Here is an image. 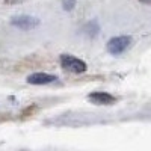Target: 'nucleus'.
Here are the masks:
<instances>
[{
    "label": "nucleus",
    "instance_id": "obj_1",
    "mask_svg": "<svg viewBox=\"0 0 151 151\" xmlns=\"http://www.w3.org/2000/svg\"><path fill=\"white\" fill-rule=\"evenodd\" d=\"M132 44V38L130 36H116L112 38L107 42V52L112 55H119L122 52H125Z\"/></svg>",
    "mask_w": 151,
    "mask_h": 151
},
{
    "label": "nucleus",
    "instance_id": "obj_2",
    "mask_svg": "<svg viewBox=\"0 0 151 151\" xmlns=\"http://www.w3.org/2000/svg\"><path fill=\"white\" fill-rule=\"evenodd\" d=\"M60 65L67 71H71V73H83V71H86L85 62L77 59V58H74V56H70V55H62L60 56Z\"/></svg>",
    "mask_w": 151,
    "mask_h": 151
},
{
    "label": "nucleus",
    "instance_id": "obj_3",
    "mask_svg": "<svg viewBox=\"0 0 151 151\" xmlns=\"http://www.w3.org/2000/svg\"><path fill=\"white\" fill-rule=\"evenodd\" d=\"M11 23H12V26H15L21 30H30L40 24V20L33 18V17H17V18H12Z\"/></svg>",
    "mask_w": 151,
    "mask_h": 151
},
{
    "label": "nucleus",
    "instance_id": "obj_4",
    "mask_svg": "<svg viewBox=\"0 0 151 151\" xmlns=\"http://www.w3.org/2000/svg\"><path fill=\"white\" fill-rule=\"evenodd\" d=\"M27 82L32 85H47V83L56 82V76L47 74V73H35L27 77Z\"/></svg>",
    "mask_w": 151,
    "mask_h": 151
},
{
    "label": "nucleus",
    "instance_id": "obj_5",
    "mask_svg": "<svg viewBox=\"0 0 151 151\" xmlns=\"http://www.w3.org/2000/svg\"><path fill=\"white\" fill-rule=\"evenodd\" d=\"M88 100L94 104H112V103H115V98H113L112 95H109V94H106V92L91 94L89 97H88Z\"/></svg>",
    "mask_w": 151,
    "mask_h": 151
},
{
    "label": "nucleus",
    "instance_id": "obj_6",
    "mask_svg": "<svg viewBox=\"0 0 151 151\" xmlns=\"http://www.w3.org/2000/svg\"><path fill=\"white\" fill-rule=\"evenodd\" d=\"M76 3V0H64V8L65 9H71Z\"/></svg>",
    "mask_w": 151,
    "mask_h": 151
},
{
    "label": "nucleus",
    "instance_id": "obj_7",
    "mask_svg": "<svg viewBox=\"0 0 151 151\" xmlns=\"http://www.w3.org/2000/svg\"><path fill=\"white\" fill-rule=\"evenodd\" d=\"M8 3H17V2H20V0H6Z\"/></svg>",
    "mask_w": 151,
    "mask_h": 151
},
{
    "label": "nucleus",
    "instance_id": "obj_8",
    "mask_svg": "<svg viewBox=\"0 0 151 151\" xmlns=\"http://www.w3.org/2000/svg\"><path fill=\"white\" fill-rule=\"evenodd\" d=\"M141 2H144V3H150L151 0H141Z\"/></svg>",
    "mask_w": 151,
    "mask_h": 151
}]
</instances>
